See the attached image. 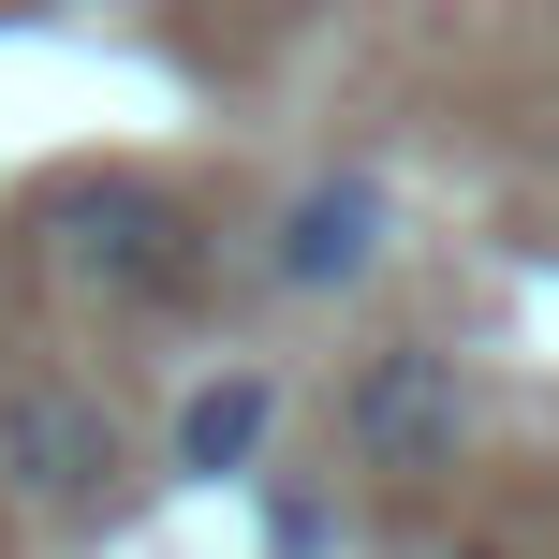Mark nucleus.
<instances>
[{
    "instance_id": "f257e3e1",
    "label": "nucleus",
    "mask_w": 559,
    "mask_h": 559,
    "mask_svg": "<svg viewBox=\"0 0 559 559\" xmlns=\"http://www.w3.org/2000/svg\"><path fill=\"white\" fill-rule=\"evenodd\" d=\"M29 236H45V265L74 280V295H104V309H177L206 280L192 206L147 192V177H59V192H29Z\"/></svg>"
},
{
    "instance_id": "f03ea898",
    "label": "nucleus",
    "mask_w": 559,
    "mask_h": 559,
    "mask_svg": "<svg viewBox=\"0 0 559 559\" xmlns=\"http://www.w3.org/2000/svg\"><path fill=\"white\" fill-rule=\"evenodd\" d=\"M338 442H354V472H456V456H472V383H456V354L442 338L368 354L354 397H338Z\"/></svg>"
},
{
    "instance_id": "7ed1b4c3",
    "label": "nucleus",
    "mask_w": 559,
    "mask_h": 559,
    "mask_svg": "<svg viewBox=\"0 0 559 559\" xmlns=\"http://www.w3.org/2000/svg\"><path fill=\"white\" fill-rule=\"evenodd\" d=\"M0 486L45 501V515H88L118 486V413L88 383H15L0 397Z\"/></svg>"
},
{
    "instance_id": "20e7f679",
    "label": "nucleus",
    "mask_w": 559,
    "mask_h": 559,
    "mask_svg": "<svg viewBox=\"0 0 559 559\" xmlns=\"http://www.w3.org/2000/svg\"><path fill=\"white\" fill-rule=\"evenodd\" d=\"M383 236H397V192H383V177H309V192L280 206L265 265L295 280V295H338V280H368V265H383Z\"/></svg>"
},
{
    "instance_id": "39448f33",
    "label": "nucleus",
    "mask_w": 559,
    "mask_h": 559,
    "mask_svg": "<svg viewBox=\"0 0 559 559\" xmlns=\"http://www.w3.org/2000/svg\"><path fill=\"white\" fill-rule=\"evenodd\" d=\"M265 427H280V383H251V368H236V383H192V413H177V472L192 486H222V472H251L265 456Z\"/></svg>"
}]
</instances>
